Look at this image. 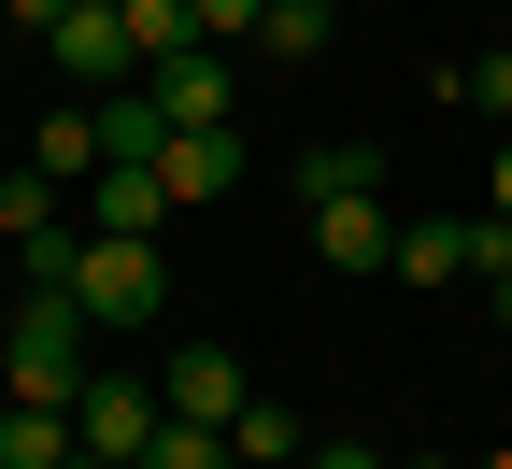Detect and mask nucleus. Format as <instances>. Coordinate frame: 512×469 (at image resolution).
I'll return each instance as SVG.
<instances>
[{
  "instance_id": "20e7f679",
  "label": "nucleus",
  "mask_w": 512,
  "mask_h": 469,
  "mask_svg": "<svg viewBox=\"0 0 512 469\" xmlns=\"http://www.w3.org/2000/svg\"><path fill=\"white\" fill-rule=\"evenodd\" d=\"M171 427V398L157 384H114V370H86V398H72V441H86V469H143V441Z\"/></svg>"
},
{
  "instance_id": "5701e85b",
  "label": "nucleus",
  "mask_w": 512,
  "mask_h": 469,
  "mask_svg": "<svg viewBox=\"0 0 512 469\" xmlns=\"http://www.w3.org/2000/svg\"><path fill=\"white\" fill-rule=\"evenodd\" d=\"M399 469H456V455H399Z\"/></svg>"
},
{
  "instance_id": "f257e3e1",
  "label": "nucleus",
  "mask_w": 512,
  "mask_h": 469,
  "mask_svg": "<svg viewBox=\"0 0 512 469\" xmlns=\"http://www.w3.org/2000/svg\"><path fill=\"white\" fill-rule=\"evenodd\" d=\"M0 384H15V413H72V398H86V313H72V285H29L15 299Z\"/></svg>"
},
{
  "instance_id": "b1692460",
  "label": "nucleus",
  "mask_w": 512,
  "mask_h": 469,
  "mask_svg": "<svg viewBox=\"0 0 512 469\" xmlns=\"http://www.w3.org/2000/svg\"><path fill=\"white\" fill-rule=\"evenodd\" d=\"M484 469H512V441H498V455H484Z\"/></svg>"
},
{
  "instance_id": "4468645a",
  "label": "nucleus",
  "mask_w": 512,
  "mask_h": 469,
  "mask_svg": "<svg viewBox=\"0 0 512 469\" xmlns=\"http://www.w3.org/2000/svg\"><path fill=\"white\" fill-rule=\"evenodd\" d=\"M256 57H271V72H313V57H328V0H271Z\"/></svg>"
},
{
  "instance_id": "412c9836",
  "label": "nucleus",
  "mask_w": 512,
  "mask_h": 469,
  "mask_svg": "<svg viewBox=\"0 0 512 469\" xmlns=\"http://www.w3.org/2000/svg\"><path fill=\"white\" fill-rule=\"evenodd\" d=\"M484 214H498V228H512V128H498V185H484Z\"/></svg>"
},
{
  "instance_id": "393cba45",
  "label": "nucleus",
  "mask_w": 512,
  "mask_h": 469,
  "mask_svg": "<svg viewBox=\"0 0 512 469\" xmlns=\"http://www.w3.org/2000/svg\"><path fill=\"white\" fill-rule=\"evenodd\" d=\"M0 327H15V313H0Z\"/></svg>"
},
{
  "instance_id": "a211bd4d",
  "label": "nucleus",
  "mask_w": 512,
  "mask_h": 469,
  "mask_svg": "<svg viewBox=\"0 0 512 469\" xmlns=\"http://www.w3.org/2000/svg\"><path fill=\"white\" fill-rule=\"evenodd\" d=\"M143 469H228V427H185V413H171V427L143 441Z\"/></svg>"
},
{
  "instance_id": "9b49d317",
  "label": "nucleus",
  "mask_w": 512,
  "mask_h": 469,
  "mask_svg": "<svg viewBox=\"0 0 512 469\" xmlns=\"http://www.w3.org/2000/svg\"><path fill=\"white\" fill-rule=\"evenodd\" d=\"M29 171H43V185H86V171H100V100H72V114H43V143H29Z\"/></svg>"
},
{
  "instance_id": "7ed1b4c3",
  "label": "nucleus",
  "mask_w": 512,
  "mask_h": 469,
  "mask_svg": "<svg viewBox=\"0 0 512 469\" xmlns=\"http://www.w3.org/2000/svg\"><path fill=\"white\" fill-rule=\"evenodd\" d=\"M43 57L72 72V100H114V86H143V43H128V15H114V0H72V15L43 29Z\"/></svg>"
},
{
  "instance_id": "dca6fc26",
  "label": "nucleus",
  "mask_w": 512,
  "mask_h": 469,
  "mask_svg": "<svg viewBox=\"0 0 512 469\" xmlns=\"http://www.w3.org/2000/svg\"><path fill=\"white\" fill-rule=\"evenodd\" d=\"M114 15H128V43H143V72L200 43V0H114Z\"/></svg>"
},
{
  "instance_id": "ddd939ff",
  "label": "nucleus",
  "mask_w": 512,
  "mask_h": 469,
  "mask_svg": "<svg viewBox=\"0 0 512 469\" xmlns=\"http://www.w3.org/2000/svg\"><path fill=\"white\" fill-rule=\"evenodd\" d=\"M157 143H171L157 86H114V100H100V171H114V157H157Z\"/></svg>"
},
{
  "instance_id": "f8f14e48",
  "label": "nucleus",
  "mask_w": 512,
  "mask_h": 469,
  "mask_svg": "<svg viewBox=\"0 0 512 469\" xmlns=\"http://www.w3.org/2000/svg\"><path fill=\"white\" fill-rule=\"evenodd\" d=\"M313 199H384V157L370 143H313L299 157V214H313Z\"/></svg>"
},
{
  "instance_id": "aec40b11",
  "label": "nucleus",
  "mask_w": 512,
  "mask_h": 469,
  "mask_svg": "<svg viewBox=\"0 0 512 469\" xmlns=\"http://www.w3.org/2000/svg\"><path fill=\"white\" fill-rule=\"evenodd\" d=\"M470 100H484V114H512V43L484 57V72H470Z\"/></svg>"
},
{
  "instance_id": "4be33fe9",
  "label": "nucleus",
  "mask_w": 512,
  "mask_h": 469,
  "mask_svg": "<svg viewBox=\"0 0 512 469\" xmlns=\"http://www.w3.org/2000/svg\"><path fill=\"white\" fill-rule=\"evenodd\" d=\"M0 15H15V29H57V15H72V0H0Z\"/></svg>"
},
{
  "instance_id": "9d476101",
  "label": "nucleus",
  "mask_w": 512,
  "mask_h": 469,
  "mask_svg": "<svg viewBox=\"0 0 512 469\" xmlns=\"http://www.w3.org/2000/svg\"><path fill=\"white\" fill-rule=\"evenodd\" d=\"M143 86H157L171 128H214V114H228V57H214V43H185V57H157Z\"/></svg>"
},
{
  "instance_id": "f3484780",
  "label": "nucleus",
  "mask_w": 512,
  "mask_h": 469,
  "mask_svg": "<svg viewBox=\"0 0 512 469\" xmlns=\"http://www.w3.org/2000/svg\"><path fill=\"white\" fill-rule=\"evenodd\" d=\"M57 455H72V413H15L0 427V469H57Z\"/></svg>"
},
{
  "instance_id": "2eb2a0df",
  "label": "nucleus",
  "mask_w": 512,
  "mask_h": 469,
  "mask_svg": "<svg viewBox=\"0 0 512 469\" xmlns=\"http://www.w3.org/2000/svg\"><path fill=\"white\" fill-rule=\"evenodd\" d=\"M271 455H313L285 398H242V427H228V469H271Z\"/></svg>"
},
{
  "instance_id": "6e6552de",
  "label": "nucleus",
  "mask_w": 512,
  "mask_h": 469,
  "mask_svg": "<svg viewBox=\"0 0 512 469\" xmlns=\"http://www.w3.org/2000/svg\"><path fill=\"white\" fill-rule=\"evenodd\" d=\"M313 256H328V271H384V256H399V214H384V199H313Z\"/></svg>"
},
{
  "instance_id": "f03ea898",
  "label": "nucleus",
  "mask_w": 512,
  "mask_h": 469,
  "mask_svg": "<svg viewBox=\"0 0 512 469\" xmlns=\"http://www.w3.org/2000/svg\"><path fill=\"white\" fill-rule=\"evenodd\" d=\"M43 285H72L86 327H157V313H171V256H157V242H128V228H86Z\"/></svg>"
},
{
  "instance_id": "0eeeda50",
  "label": "nucleus",
  "mask_w": 512,
  "mask_h": 469,
  "mask_svg": "<svg viewBox=\"0 0 512 469\" xmlns=\"http://www.w3.org/2000/svg\"><path fill=\"white\" fill-rule=\"evenodd\" d=\"M86 228L157 242V228H171V185H157V157H114V171H86Z\"/></svg>"
},
{
  "instance_id": "423d86ee",
  "label": "nucleus",
  "mask_w": 512,
  "mask_h": 469,
  "mask_svg": "<svg viewBox=\"0 0 512 469\" xmlns=\"http://www.w3.org/2000/svg\"><path fill=\"white\" fill-rule=\"evenodd\" d=\"M157 398H171L185 427H242V398H256V384L228 370V342H171V356H157Z\"/></svg>"
},
{
  "instance_id": "6ab92c4d",
  "label": "nucleus",
  "mask_w": 512,
  "mask_h": 469,
  "mask_svg": "<svg viewBox=\"0 0 512 469\" xmlns=\"http://www.w3.org/2000/svg\"><path fill=\"white\" fill-rule=\"evenodd\" d=\"M271 29V0H200V43H256Z\"/></svg>"
},
{
  "instance_id": "1a4fd4ad",
  "label": "nucleus",
  "mask_w": 512,
  "mask_h": 469,
  "mask_svg": "<svg viewBox=\"0 0 512 469\" xmlns=\"http://www.w3.org/2000/svg\"><path fill=\"white\" fill-rule=\"evenodd\" d=\"M384 285H413V299L470 285V228H456V214H413V228H399V256H384Z\"/></svg>"
},
{
  "instance_id": "39448f33",
  "label": "nucleus",
  "mask_w": 512,
  "mask_h": 469,
  "mask_svg": "<svg viewBox=\"0 0 512 469\" xmlns=\"http://www.w3.org/2000/svg\"><path fill=\"white\" fill-rule=\"evenodd\" d=\"M157 185H171V214H214V199L242 185V128L214 114V128H171L157 143Z\"/></svg>"
}]
</instances>
